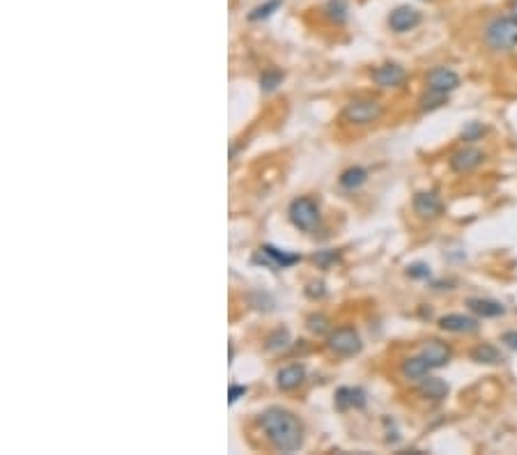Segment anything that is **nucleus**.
Wrapping results in <instances>:
<instances>
[{
    "label": "nucleus",
    "instance_id": "obj_1",
    "mask_svg": "<svg viewBox=\"0 0 517 455\" xmlns=\"http://www.w3.org/2000/svg\"><path fill=\"white\" fill-rule=\"evenodd\" d=\"M260 425L272 446L278 448L281 453H294L303 444V425L292 412L272 407L260 416Z\"/></svg>",
    "mask_w": 517,
    "mask_h": 455
},
{
    "label": "nucleus",
    "instance_id": "obj_2",
    "mask_svg": "<svg viewBox=\"0 0 517 455\" xmlns=\"http://www.w3.org/2000/svg\"><path fill=\"white\" fill-rule=\"evenodd\" d=\"M485 41L494 51H510L517 46V19L515 17H499L489 21L485 28Z\"/></svg>",
    "mask_w": 517,
    "mask_h": 455
},
{
    "label": "nucleus",
    "instance_id": "obj_3",
    "mask_svg": "<svg viewBox=\"0 0 517 455\" xmlns=\"http://www.w3.org/2000/svg\"><path fill=\"white\" fill-rule=\"evenodd\" d=\"M290 221L299 230H313L320 221V207L313 198H296L290 205Z\"/></svg>",
    "mask_w": 517,
    "mask_h": 455
},
{
    "label": "nucleus",
    "instance_id": "obj_4",
    "mask_svg": "<svg viewBox=\"0 0 517 455\" xmlns=\"http://www.w3.org/2000/svg\"><path fill=\"white\" fill-rule=\"evenodd\" d=\"M379 115H382V103L375 99H356L343 110V120L352 124H370L379 120Z\"/></svg>",
    "mask_w": 517,
    "mask_h": 455
},
{
    "label": "nucleus",
    "instance_id": "obj_5",
    "mask_svg": "<svg viewBox=\"0 0 517 455\" xmlns=\"http://www.w3.org/2000/svg\"><path fill=\"white\" fill-rule=\"evenodd\" d=\"M329 350L341 356H354L361 352V338L352 327H341L329 336Z\"/></svg>",
    "mask_w": 517,
    "mask_h": 455
},
{
    "label": "nucleus",
    "instance_id": "obj_6",
    "mask_svg": "<svg viewBox=\"0 0 517 455\" xmlns=\"http://www.w3.org/2000/svg\"><path fill=\"white\" fill-rule=\"evenodd\" d=\"M425 83H427V90H430V92L448 94L460 85V76L448 67H434L432 72L427 74Z\"/></svg>",
    "mask_w": 517,
    "mask_h": 455
},
{
    "label": "nucleus",
    "instance_id": "obj_7",
    "mask_svg": "<svg viewBox=\"0 0 517 455\" xmlns=\"http://www.w3.org/2000/svg\"><path fill=\"white\" fill-rule=\"evenodd\" d=\"M483 161H485V154L476 148H462L458 152H453L451 159H448L451 168L458 172V175H467V172L476 170Z\"/></svg>",
    "mask_w": 517,
    "mask_h": 455
},
{
    "label": "nucleus",
    "instance_id": "obj_8",
    "mask_svg": "<svg viewBox=\"0 0 517 455\" xmlns=\"http://www.w3.org/2000/svg\"><path fill=\"white\" fill-rule=\"evenodd\" d=\"M420 23V12L414 10L409 5H403V7H396L391 14H389V26L393 32H407V30H414Z\"/></svg>",
    "mask_w": 517,
    "mask_h": 455
},
{
    "label": "nucleus",
    "instance_id": "obj_9",
    "mask_svg": "<svg viewBox=\"0 0 517 455\" xmlns=\"http://www.w3.org/2000/svg\"><path fill=\"white\" fill-rule=\"evenodd\" d=\"M414 212L418 214L420 219H437L441 212H444V205L437 198V193L432 191H420L414 196Z\"/></svg>",
    "mask_w": 517,
    "mask_h": 455
},
{
    "label": "nucleus",
    "instance_id": "obj_10",
    "mask_svg": "<svg viewBox=\"0 0 517 455\" xmlns=\"http://www.w3.org/2000/svg\"><path fill=\"white\" fill-rule=\"evenodd\" d=\"M405 69L396 65V62H386V65H379L375 72H372V81L377 83L379 88H396L405 81Z\"/></svg>",
    "mask_w": 517,
    "mask_h": 455
},
{
    "label": "nucleus",
    "instance_id": "obj_11",
    "mask_svg": "<svg viewBox=\"0 0 517 455\" xmlns=\"http://www.w3.org/2000/svg\"><path fill=\"white\" fill-rule=\"evenodd\" d=\"M439 327L444 331H453V334H476V331L480 329V324L478 320H474V317H469V315L451 313V315L441 317Z\"/></svg>",
    "mask_w": 517,
    "mask_h": 455
},
{
    "label": "nucleus",
    "instance_id": "obj_12",
    "mask_svg": "<svg viewBox=\"0 0 517 455\" xmlns=\"http://www.w3.org/2000/svg\"><path fill=\"white\" fill-rule=\"evenodd\" d=\"M420 354L425 356V361L430 363V368H444L451 361V347L441 341H427L420 350Z\"/></svg>",
    "mask_w": 517,
    "mask_h": 455
},
{
    "label": "nucleus",
    "instance_id": "obj_13",
    "mask_svg": "<svg viewBox=\"0 0 517 455\" xmlns=\"http://www.w3.org/2000/svg\"><path fill=\"white\" fill-rule=\"evenodd\" d=\"M303 379H306V368H303L301 363H290V365H285V368L278 370L276 384H278L281 391H292L303 382Z\"/></svg>",
    "mask_w": 517,
    "mask_h": 455
},
{
    "label": "nucleus",
    "instance_id": "obj_14",
    "mask_svg": "<svg viewBox=\"0 0 517 455\" xmlns=\"http://www.w3.org/2000/svg\"><path fill=\"white\" fill-rule=\"evenodd\" d=\"M260 260H265L267 265H272L276 269H285V267H292L294 262H299V255L285 253V251L274 248V246H262L260 248Z\"/></svg>",
    "mask_w": 517,
    "mask_h": 455
},
{
    "label": "nucleus",
    "instance_id": "obj_15",
    "mask_svg": "<svg viewBox=\"0 0 517 455\" xmlns=\"http://www.w3.org/2000/svg\"><path fill=\"white\" fill-rule=\"evenodd\" d=\"M467 306L472 313L480 315V317H499L506 313V308L501 306L499 301L492 299H480V296H474V299H467Z\"/></svg>",
    "mask_w": 517,
    "mask_h": 455
},
{
    "label": "nucleus",
    "instance_id": "obj_16",
    "mask_svg": "<svg viewBox=\"0 0 517 455\" xmlns=\"http://www.w3.org/2000/svg\"><path fill=\"white\" fill-rule=\"evenodd\" d=\"M430 370H432L430 363L425 361L423 354L407 358V361H403V365H400V372H403L405 379H423Z\"/></svg>",
    "mask_w": 517,
    "mask_h": 455
},
{
    "label": "nucleus",
    "instance_id": "obj_17",
    "mask_svg": "<svg viewBox=\"0 0 517 455\" xmlns=\"http://www.w3.org/2000/svg\"><path fill=\"white\" fill-rule=\"evenodd\" d=\"M472 358L476 363H485V365H499L503 361V354L494 345L489 343H480L478 347L472 350Z\"/></svg>",
    "mask_w": 517,
    "mask_h": 455
},
{
    "label": "nucleus",
    "instance_id": "obj_18",
    "mask_svg": "<svg viewBox=\"0 0 517 455\" xmlns=\"http://www.w3.org/2000/svg\"><path fill=\"white\" fill-rule=\"evenodd\" d=\"M418 391H420V396H425V398L441 400V398L448 396V384L439 377H427V379L423 377V379H420Z\"/></svg>",
    "mask_w": 517,
    "mask_h": 455
},
{
    "label": "nucleus",
    "instance_id": "obj_19",
    "mask_svg": "<svg viewBox=\"0 0 517 455\" xmlns=\"http://www.w3.org/2000/svg\"><path fill=\"white\" fill-rule=\"evenodd\" d=\"M336 405L341 407V410H347V407H356V410H361L365 405V393L361 389H338L336 393Z\"/></svg>",
    "mask_w": 517,
    "mask_h": 455
},
{
    "label": "nucleus",
    "instance_id": "obj_20",
    "mask_svg": "<svg viewBox=\"0 0 517 455\" xmlns=\"http://www.w3.org/2000/svg\"><path fill=\"white\" fill-rule=\"evenodd\" d=\"M365 179H368V172H365L363 168H358V165H354V168H347L341 175V186H343V189L354 191L365 182Z\"/></svg>",
    "mask_w": 517,
    "mask_h": 455
},
{
    "label": "nucleus",
    "instance_id": "obj_21",
    "mask_svg": "<svg viewBox=\"0 0 517 455\" xmlns=\"http://www.w3.org/2000/svg\"><path fill=\"white\" fill-rule=\"evenodd\" d=\"M324 12H327V17L331 21H336V23H343L345 19H347V5L343 3V0H331L324 7Z\"/></svg>",
    "mask_w": 517,
    "mask_h": 455
},
{
    "label": "nucleus",
    "instance_id": "obj_22",
    "mask_svg": "<svg viewBox=\"0 0 517 455\" xmlns=\"http://www.w3.org/2000/svg\"><path fill=\"white\" fill-rule=\"evenodd\" d=\"M281 81H283L281 69H267V72L260 76V85H262L265 92H272V90H276L281 85Z\"/></svg>",
    "mask_w": 517,
    "mask_h": 455
},
{
    "label": "nucleus",
    "instance_id": "obj_23",
    "mask_svg": "<svg viewBox=\"0 0 517 455\" xmlns=\"http://www.w3.org/2000/svg\"><path fill=\"white\" fill-rule=\"evenodd\" d=\"M283 5V0H269V3L255 7V10L248 14V21H260V19H269L272 14L278 10V7Z\"/></svg>",
    "mask_w": 517,
    "mask_h": 455
},
{
    "label": "nucleus",
    "instance_id": "obj_24",
    "mask_svg": "<svg viewBox=\"0 0 517 455\" xmlns=\"http://www.w3.org/2000/svg\"><path fill=\"white\" fill-rule=\"evenodd\" d=\"M290 345V334L287 329H276L272 336L267 338V347L269 350H285Z\"/></svg>",
    "mask_w": 517,
    "mask_h": 455
},
{
    "label": "nucleus",
    "instance_id": "obj_25",
    "mask_svg": "<svg viewBox=\"0 0 517 455\" xmlns=\"http://www.w3.org/2000/svg\"><path fill=\"white\" fill-rule=\"evenodd\" d=\"M483 134H485V127H483L480 122H469L467 127L462 129V141L474 143V141H478Z\"/></svg>",
    "mask_w": 517,
    "mask_h": 455
},
{
    "label": "nucleus",
    "instance_id": "obj_26",
    "mask_svg": "<svg viewBox=\"0 0 517 455\" xmlns=\"http://www.w3.org/2000/svg\"><path fill=\"white\" fill-rule=\"evenodd\" d=\"M407 276H412V279H430V267L423 265V262H414V265L407 267Z\"/></svg>",
    "mask_w": 517,
    "mask_h": 455
},
{
    "label": "nucleus",
    "instance_id": "obj_27",
    "mask_svg": "<svg viewBox=\"0 0 517 455\" xmlns=\"http://www.w3.org/2000/svg\"><path fill=\"white\" fill-rule=\"evenodd\" d=\"M427 92H430V90H427ZM444 99H446V94H437V92H430V97H423V99H420V108H423V110H430V108H437V106H441V103H444Z\"/></svg>",
    "mask_w": 517,
    "mask_h": 455
},
{
    "label": "nucleus",
    "instance_id": "obj_28",
    "mask_svg": "<svg viewBox=\"0 0 517 455\" xmlns=\"http://www.w3.org/2000/svg\"><path fill=\"white\" fill-rule=\"evenodd\" d=\"M308 329L313 331V334H324V331H327V317L310 315L308 317Z\"/></svg>",
    "mask_w": 517,
    "mask_h": 455
},
{
    "label": "nucleus",
    "instance_id": "obj_29",
    "mask_svg": "<svg viewBox=\"0 0 517 455\" xmlns=\"http://www.w3.org/2000/svg\"><path fill=\"white\" fill-rule=\"evenodd\" d=\"M246 391H248L246 386H239V384H230V393H227V400H230V405H232V403H237V400H239L241 396H244Z\"/></svg>",
    "mask_w": 517,
    "mask_h": 455
},
{
    "label": "nucleus",
    "instance_id": "obj_30",
    "mask_svg": "<svg viewBox=\"0 0 517 455\" xmlns=\"http://www.w3.org/2000/svg\"><path fill=\"white\" fill-rule=\"evenodd\" d=\"M501 343H506L510 350H517V331H506L501 336Z\"/></svg>",
    "mask_w": 517,
    "mask_h": 455
},
{
    "label": "nucleus",
    "instance_id": "obj_31",
    "mask_svg": "<svg viewBox=\"0 0 517 455\" xmlns=\"http://www.w3.org/2000/svg\"><path fill=\"white\" fill-rule=\"evenodd\" d=\"M324 294V285L322 283H310V287H308V296H322Z\"/></svg>",
    "mask_w": 517,
    "mask_h": 455
},
{
    "label": "nucleus",
    "instance_id": "obj_32",
    "mask_svg": "<svg viewBox=\"0 0 517 455\" xmlns=\"http://www.w3.org/2000/svg\"><path fill=\"white\" fill-rule=\"evenodd\" d=\"M510 17H515V19H517V0H515L513 5H510Z\"/></svg>",
    "mask_w": 517,
    "mask_h": 455
}]
</instances>
